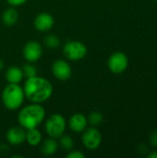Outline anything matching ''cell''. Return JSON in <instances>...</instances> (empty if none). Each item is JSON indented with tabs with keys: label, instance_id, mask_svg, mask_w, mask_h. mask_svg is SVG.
I'll use <instances>...</instances> for the list:
<instances>
[{
	"label": "cell",
	"instance_id": "cell-1",
	"mask_svg": "<svg viewBox=\"0 0 157 158\" xmlns=\"http://www.w3.org/2000/svg\"><path fill=\"white\" fill-rule=\"evenodd\" d=\"M22 88L25 98L36 104H43L48 101L54 92V87L50 81L38 75L26 79Z\"/></svg>",
	"mask_w": 157,
	"mask_h": 158
},
{
	"label": "cell",
	"instance_id": "cell-2",
	"mask_svg": "<svg viewBox=\"0 0 157 158\" xmlns=\"http://www.w3.org/2000/svg\"><path fill=\"white\" fill-rule=\"evenodd\" d=\"M45 109L41 104L31 103L19 108L18 114L19 125L25 130L38 128L45 119Z\"/></svg>",
	"mask_w": 157,
	"mask_h": 158
},
{
	"label": "cell",
	"instance_id": "cell-3",
	"mask_svg": "<svg viewBox=\"0 0 157 158\" xmlns=\"http://www.w3.org/2000/svg\"><path fill=\"white\" fill-rule=\"evenodd\" d=\"M1 99L4 106L6 109L10 111H16L22 106L26 98L23 88L19 84L8 83L2 91Z\"/></svg>",
	"mask_w": 157,
	"mask_h": 158
},
{
	"label": "cell",
	"instance_id": "cell-4",
	"mask_svg": "<svg viewBox=\"0 0 157 158\" xmlns=\"http://www.w3.org/2000/svg\"><path fill=\"white\" fill-rule=\"evenodd\" d=\"M67 125L68 123L64 116L59 113H55L45 120L44 131L48 137L57 140L65 133Z\"/></svg>",
	"mask_w": 157,
	"mask_h": 158
},
{
	"label": "cell",
	"instance_id": "cell-5",
	"mask_svg": "<svg viewBox=\"0 0 157 158\" xmlns=\"http://www.w3.org/2000/svg\"><path fill=\"white\" fill-rule=\"evenodd\" d=\"M64 56L69 61H79L84 58L88 53L87 46L81 41H68L62 48Z\"/></svg>",
	"mask_w": 157,
	"mask_h": 158
},
{
	"label": "cell",
	"instance_id": "cell-6",
	"mask_svg": "<svg viewBox=\"0 0 157 158\" xmlns=\"http://www.w3.org/2000/svg\"><path fill=\"white\" fill-rule=\"evenodd\" d=\"M81 133V142L83 146L87 150L93 151L100 147L103 141V137L102 133L98 129L93 126L90 128L87 127Z\"/></svg>",
	"mask_w": 157,
	"mask_h": 158
},
{
	"label": "cell",
	"instance_id": "cell-7",
	"mask_svg": "<svg viewBox=\"0 0 157 158\" xmlns=\"http://www.w3.org/2000/svg\"><path fill=\"white\" fill-rule=\"evenodd\" d=\"M107 67L112 73L121 74L125 72L129 67V57L124 52H115L109 56Z\"/></svg>",
	"mask_w": 157,
	"mask_h": 158
},
{
	"label": "cell",
	"instance_id": "cell-8",
	"mask_svg": "<svg viewBox=\"0 0 157 158\" xmlns=\"http://www.w3.org/2000/svg\"><path fill=\"white\" fill-rule=\"evenodd\" d=\"M43 45L34 40L27 42L22 49V56L29 63H35L39 61L43 56Z\"/></svg>",
	"mask_w": 157,
	"mask_h": 158
},
{
	"label": "cell",
	"instance_id": "cell-9",
	"mask_svg": "<svg viewBox=\"0 0 157 158\" xmlns=\"http://www.w3.org/2000/svg\"><path fill=\"white\" fill-rule=\"evenodd\" d=\"M54 77L58 81H68L72 75V69L70 64L65 59H56L53 62L51 67Z\"/></svg>",
	"mask_w": 157,
	"mask_h": 158
},
{
	"label": "cell",
	"instance_id": "cell-10",
	"mask_svg": "<svg viewBox=\"0 0 157 158\" xmlns=\"http://www.w3.org/2000/svg\"><path fill=\"white\" fill-rule=\"evenodd\" d=\"M55 24V19L53 15L48 12H41L34 18L33 26L36 31L40 32L49 31Z\"/></svg>",
	"mask_w": 157,
	"mask_h": 158
},
{
	"label": "cell",
	"instance_id": "cell-11",
	"mask_svg": "<svg viewBox=\"0 0 157 158\" xmlns=\"http://www.w3.org/2000/svg\"><path fill=\"white\" fill-rule=\"evenodd\" d=\"M6 142L13 146H19L26 141V130L21 126H13L6 133Z\"/></svg>",
	"mask_w": 157,
	"mask_h": 158
},
{
	"label": "cell",
	"instance_id": "cell-12",
	"mask_svg": "<svg viewBox=\"0 0 157 158\" xmlns=\"http://www.w3.org/2000/svg\"><path fill=\"white\" fill-rule=\"evenodd\" d=\"M68 125L71 131L76 133H81L88 127L87 117L81 113H75L69 118Z\"/></svg>",
	"mask_w": 157,
	"mask_h": 158
},
{
	"label": "cell",
	"instance_id": "cell-13",
	"mask_svg": "<svg viewBox=\"0 0 157 158\" xmlns=\"http://www.w3.org/2000/svg\"><path fill=\"white\" fill-rule=\"evenodd\" d=\"M5 77L8 83L19 84L22 81L24 75H23L21 68L18 66H11L6 70Z\"/></svg>",
	"mask_w": 157,
	"mask_h": 158
},
{
	"label": "cell",
	"instance_id": "cell-14",
	"mask_svg": "<svg viewBox=\"0 0 157 158\" xmlns=\"http://www.w3.org/2000/svg\"><path fill=\"white\" fill-rule=\"evenodd\" d=\"M19 12L14 6H10L2 13V22L6 27L14 26L19 20Z\"/></svg>",
	"mask_w": 157,
	"mask_h": 158
},
{
	"label": "cell",
	"instance_id": "cell-15",
	"mask_svg": "<svg viewBox=\"0 0 157 158\" xmlns=\"http://www.w3.org/2000/svg\"><path fill=\"white\" fill-rule=\"evenodd\" d=\"M58 143L56 139L48 138L41 143V153L45 156H50L55 155L58 150Z\"/></svg>",
	"mask_w": 157,
	"mask_h": 158
},
{
	"label": "cell",
	"instance_id": "cell-16",
	"mask_svg": "<svg viewBox=\"0 0 157 158\" xmlns=\"http://www.w3.org/2000/svg\"><path fill=\"white\" fill-rule=\"evenodd\" d=\"M43 141V136L41 131L38 130V128L34 129H30L26 130V143L31 146V147H36L41 144Z\"/></svg>",
	"mask_w": 157,
	"mask_h": 158
},
{
	"label": "cell",
	"instance_id": "cell-17",
	"mask_svg": "<svg viewBox=\"0 0 157 158\" xmlns=\"http://www.w3.org/2000/svg\"><path fill=\"white\" fill-rule=\"evenodd\" d=\"M43 44L48 49H57L61 44V41L58 36L50 33L43 38Z\"/></svg>",
	"mask_w": 157,
	"mask_h": 158
},
{
	"label": "cell",
	"instance_id": "cell-18",
	"mask_svg": "<svg viewBox=\"0 0 157 158\" xmlns=\"http://www.w3.org/2000/svg\"><path fill=\"white\" fill-rule=\"evenodd\" d=\"M58 145L66 152H68L74 148V140L68 134H63L58 138Z\"/></svg>",
	"mask_w": 157,
	"mask_h": 158
},
{
	"label": "cell",
	"instance_id": "cell-19",
	"mask_svg": "<svg viewBox=\"0 0 157 158\" xmlns=\"http://www.w3.org/2000/svg\"><path fill=\"white\" fill-rule=\"evenodd\" d=\"M87 119H88V124H91L92 126L95 127L103 122L104 115L100 111H93L88 115Z\"/></svg>",
	"mask_w": 157,
	"mask_h": 158
},
{
	"label": "cell",
	"instance_id": "cell-20",
	"mask_svg": "<svg viewBox=\"0 0 157 158\" xmlns=\"http://www.w3.org/2000/svg\"><path fill=\"white\" fill-rule=\"evenodd\" d=\"M22 72L23 75L26 79L31 78L37 75V68L33 65V63H26L22 68Z\"/></svg>",
	"mask_w": 157,
	"mask_h": 158
},
{
	"label": "cell",
	"instance_id": "cell-21",
	"mask_svg": "<svg viewBox=\"0 0 157 158\" xmlns=\"http://www.w3.org/2000/svg\"><path fill=\"white\" fill-rule=\"evenodd\" d=\"M67 158H85V154L80 150H70L68 152L67 156H66Z\"/></svg>",
	"mask_w": 157,
	"mask_h": 158
},
{
	"label": "cell",
	"instance_id": "cell-22",
	"mask_svg": "<svg viewBox=\"0 0 157 158\" xmlns=\"http://www.w3.org/2000/svg\"><path fill=\"white\" fill-rule=\"evenodd\" d=\"M7 2V4L11 6H14V7H18V6H20L22 5H24L27 0H6Z\"/></svg>",
	"mask_w": 157,
	"mask_h": 158
},
{
	"label": "cell",
	"instance_id": "cell-23",
	"mask_svg": "<svg viewBox=\"0 0 157 158\" xmlns=\"http://www.w3.org/2000/svg\"><path fill=\"white\" fill-rule=\"evenodd\" d=\"M149 141H150V143L152 146L157 147V130H155L152 132V134L149 138Z\"/></svg>",
	"mask_w": 157,
	"mask_h": 158
},
{
	"label": "cell",
	"instance_id": "cell-24",
	"mask_svg": "<svg viewBox=\"0 0 157 158\" xmlns=\"http://www.w3.org/2000/svg\"><path fill=\"white\" fill-rule=\"evenodd\" d=\"M148 158H157V152L155 151V152H151L148 156H147Z\"/></svg>",
	"mask_w": 157,
	"mask_h": 158
},
{
	"label": "cell",
	"instance_id": "cell-25",
	"mask_svg": "<svg viewBox=\"0 0 157 158\" xmlns=\"http://www.w3.org/2000/svg\"><path fill=\"white\" fill-rule=\"evenodd\" d=\"M5 68V62L2 58H0V71H2Z\"/></svg>",
	"mask_w": 157,
	"mask_h": 158
},
{
	"label": "cell",
	"instance_id": "cell-26",
	"mask_svg": "<svg viewBox=\"0 0 157 158\" xmlns=\"http://www.w3.org/2000/svg\"><path fill=\"white\" fill-rule=\"evenodd\" d=\"M0 142H1V139H0Z\"/></svg>",
	"mask_w": 157,
	"mask_h": 158
}]
</instances>
